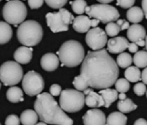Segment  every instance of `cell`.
Here are the masks:
<instances>
[{
  "label": "cell",
  "instance_id": "obj_1",
  "mask_svg": "<svg viewBox=\"0 0 147 125\" xmlns=\"http://www.w3.org/2000/svg\"><path fill=\"white\" fill-rule=\"evenodd\" d=\"M81 75L89 87L101 90L114 85L119 71L117 62L107 50L100 49L88 52L82 62Z\"/></svg>",
  "mask_w": 147,
  "mask_h": 125
},
{
  "label": "cell",
  "instance_id": "obj_2",
  "mask_svg": "<svg viewBox=\"0 0 147 125\" xmlns=\"http://www.w3.org/2000/svg\"><path fill=\"white\" fill-rule=\"evenodd\" d=\"M34 108L38 117L47 124L72 125L73 120L58 105L57 102L49 93H40L35 102Z\"/></svg>",
  "mask_w": 147,
  "mask_h": 125
},
{
  "label": "cell",
  "instance_id": "obj_3",
  "mask_svg": "<svg viewBox=\"0 0 147 125\" xmlns=\"http://www.w3.org/2000/svg\"><path fill=\"white\" fill-rule=\"evenodd\" d=\"M57 55L62 66L65 65L73 68L82 62L85 57V50L80 42L68 40L61 44L60 50L57 51Z\"/></svg>",
  "mask_w": 147,
  "mask_h": 125
},
{
  "label": "cell",
  "instance_id": "obj_4",
  "mask_svg": "<svg viewBox=\"0 0 147 125\" xmlns=\"http://www.w3.org/2000/svg\"><path fill=\"white\" fill-rule=\"evenodd\" d=\"M17 37L23 45L32 47L37 45L42 41L43 30L42 25L36 21H24L18 28Z\"/></svg>",
  "mask_w": 147,
  "mask_h": 125
},
{
  "label": "cell",
  "instance_id": "obj_5",
  "mask_svg": "<svg viewBox=\"0 0 147 125\" xmlns=\"http://www.w3.org/2000/svg\"><path fill=\"white\" fill-rule=\"evenodd\" d=\"M59 103L61 108L66 112H78L84 107L85 95L77 90L67 89L61 92Z\"/></svg>",
  "mask_w": 147,
  "mask_h": 125
},
{
  "label": "cell",
  "instance_id": "obj_6",
  "mask_svg": "<svg viewBox=\"0 0 147 125\" xmlns=\"http://www.w3.org/2000/svg\"><path fill=\"white\" fill-rule=\"evenodd\" d=\"M3 17L8 24H20L27 17V8L20 0H9L4 5Z\"/></svg>",
  "mask_w": 147,
  "mask_h": 125
},
{
  "label": "cell",
  "instance_id": "obj_7",
  "mask_svg": "<svg viewBox=\"0 0 147 125\" xmlns=\"http://www.w3.org/2000/svg\"><path fill=\"white\" fill-rule=\"evenodd\" d=\"M24 77V70L16 61H7L0 66V81L5 86L18 84Z\"/></svg>",
  "mask_w": 147,
  "mask_h": 125
},
{
  "label": "cell",
  "instance_id": "obj_8",
  "mask_svg": "<svg viewBox=\"0 0 147 125\" xmlns=\"http://www.w3.org/2000/svg\"><path fill=\"white\" fill-rule=\"evenodd\" d=\"M74 18V16L64 8L59 9L57 12H49L46 15L47 25L54 33L67 31Z\"/></svg>",
  "mask_w": 147,
  "mask_h": 125
},
{
  "label": "cell",
  "instance_id": "obj_9",
  "mask_svg": "<svg viewBox=\"0 0 147 125\" xmlns=\"http://www.w3.org/2000/svg\"><path fill=\"white\" fill-rule=\"evenodd\" d=\"M85 12L90 18H96L103 24L114 22L119 18V11L108 4H97L91 6H87Z\"/></svg>",
  "mask_w": 147,
  "mask_h": 125
},
{
  "label": "cell",
  "instance_id": "obj_10",
  "mask_svg": "<svg viewBox=\"0 0 147 125\" xmlns=\"http://www.w3.org/2000/svg\"><path fill=\"white\" fill-rule=\"evenodd\" d=\"M22 85L24 91L28 96H34L42 92L44 89V81L39 73L30 71L23 77Z\"/></svg>",
  "mask_w": 147,
  "mask_h": 125
},
{
  "label": "cell",
  "instance_id": "obj_11",
  "mask_svg": "<svg viewBox=\"0 0 147 125\" xmlns=\"http://www.w3.org/2000/svg\"><path fill=\"white\" fill-rule=\"evenodd\" d=\"M86 43L93 50L103 49L107 42V35L100 27H92L87 31Z\"/></svg>",
  "mask_w": 147,
  "mask_h": 125
},
{
  "label": "cell",
  "instance_id": "obj_12",
  "mask_svg": "<svg viewBox=\"0 0 147 125\" xmlns=\"http://www.w3.org/2000/svg\"><path fill=\"white\" fill-rule=\"evenodd\" d=\"M82 119H83V123L86 125L106 124L107 122V118L104 112L96 108L88 110Z\"/></svg>",
  "mask_w": 147,
  "mask_h": 125
},
{
  "label": "cell",
  "instance_id": "obj_13",
  "mask_svg": "<svg viewBox=\"0 0 147 125\" xmlns=\"http://www.w3.org/2000/svg\"><path fill=\"white\" fill-rule=\"evenodd\" d=\"M107 50L112 54H118L125 51L129 44L128 40L124 37H115L107 42Z\"/></svg>",
  "mask_w": 147,
  "mask_h": 125
},
{
  "label": "cell",
  "instance_id": "obj_14",
  "mask_svg": "<svg viewBox=\"0 0 147 125\" xmlns=\"http://www.w3.org/2000/svg\"><path fill=\"white\" fill-rule=\"evenodd\" d=\"M33 56V49L30 46H21L18 48L14 53L15 61L20 65H27L31 61Z\"/></svg>",
  "mask_w": 147,
  "mask_h": 125
},
{
  "label": "cell",
  "instance_id": "obj_15",
  "mask_svg": "<svg viewBox=\"0 0 147 125\" xmlns=\"http://www.w3.org/2000/svg\"><path fill=\"white\" fill-rule=\"evenodd\" d=\"M59 57L54 53H47L41 59V66L46 71H54L59 66Z\"/></svg>",
  "mask_w": 147,
  "mask_h": 125
},
{
  "label": "cell",
  "instance_id": "obj_16",
  "mask_svg": "<svg viewBox=\"0 0 147 125\" xmlns=\"http://www.w3.org/2000/svg\"><path fill=\"white\" fill-rule=\"evenodd\" d=\"M73 28L79 33L87 32L91 28V19L88 16L80 15L73 20Z\"/></svg>",
  "mask_w": 147,
  "mask_h": 125
},
{
  "label": "cell",
  "instance_id": "obj_17",
  "mask_svg": "<svg viewBox=\"0 0 147 125\" xmlns=\"http://www.w3.org/2000/svg\"><path fill=\"white\" fill-rule=\"evenodd\" d=\"M145 36V29L138 24H133L127 29V37L133 43L140 39H144Z\"/></svg>",
  "mask_w": 147,
  "mask_h": 125
},
{
  "label": "cell",
  "instance_id": "obj_18",
  "mask_svg": "<svg viewBox=\"0 0 147 125\" xmlns=\"http://www.w3.org/2000/svg\"><path fill=\"white\" fill-rule=\"evenodd\" d=\"M99 94L102 96L104 100V106L106 108H109L110 105L118 99L119 92L116 90L105 88V89H101L100 91H99Z\"/></svg>",
  "mask_w": 147,
  "mask_h": 125
},
{
  "label": "cell",
  "instance_id": "obj_19",
  "mask_svg": "<svg viewBox=\"0 0 147 125\" xmlns=\"http://www.w3.org/2000/svg\"><path fill=\"white\" fill-rule=\"evenodd\" d=\"M85 104L90 108H99L104 106V100L99 94L91 90L85 97Z\"/></svg>",
  "mask_w": 147,
  "mask_h": 125
},
{
  "label": "cell",
  "instance_id": "obj_20",
  "mask_svg": "<svg viewBox=\"0 0 147 125\" xmlns=\"http://www.w3.org/2000/svg\"><path fill=\"white\" fill-rule=\"evenodd\" d=\"M12 28L7 22L0 21V44L7 43L12 37Z\"/></svg>",
  "mask_w": 147,
  "mask_h": 125
},
{
  "label": "cell",
  "instance_id": "obj_21",
  "mask_svg": "<svg viewBox=\"0 0 147 125\" xmlns=\"http://www.w3.org/2000/svg\"><path fill=\"white\" fill-rule=\"evenodd\" d=\"M39 117L36 110L26 109L22 112L20 115V122L24 125H35L36 124Z\"/></svg>",
  "mask_w": 147,
  "mask_h": 125
},
{
  "label": "cell",
  "instance_id": "obj_22",
  "mask_svg": "<svg viewBox=\"0 0 147 125\" xmlns=\"http://www.w3.org/2000/svg\"><path fill=\"white\" fill-rule=\"evenodd\" d=\"M144 15L143 12V10L138 6L136 7H131L126 12V18L129 22L132 24H138L141 22L144 18Z\"/></svg>",
  "mask_w": 147,
  "mask_h": 125
},
{
  "label": "cell",
  "instance_id": "obj_23",
  "mask_svg": "<svg viewBox=\"0 0 147 125\" xmlns=\"http://www.w3.org/2000/svg\"><path fill=\"white\" fill-rule=\"evenodd\" d=\"M6 97L11 103H19L24 101L23 91L19 87L11 86L6 92Z\"/></svg>",
  "mask_w": 147,
  "mask_h": 125
},
{
  "label": "cell",
  "instance_id": "obj_24",
  "mask_svg": "<svg viewBox=\"0 0 147 125\" xmlns=\"http://www.w3.org/2000/svg\"><path fill=\"white\" fill-rule=\"evenodd\" d=\"M127 122V117L122 112H113L107 118L106 124H119L125 125Z\"/></svg>",
  "mask_w": 147,
  "mask_h": 125
},
{
  "label": "cell",
  "instance_id": "obj_25",
  "mask_svg": "<svg viewBox=\"0 0 147 125\" xmlns=\"http://www.w3.org/2000/svg\"><path fill=\"white\" fill-rule=\"evenodd\" d=\"M125 77L131 83H136L141 80V71L137 66H128L125 71Z\"/></svg>",
  "mask_w": 147,
  "mask_h": 125
},
{
  "label": "cell",
  "instance_id": "obj_26",
  "mask_svg": "<svg viewBox=\"0 0 147 125\" xmlns=\"http://www.w3.org/2000/svg\"><path fill=\"white\" fill-rule=\"evenodd\" d=\"M132 62L135 66L138 68H144L147 66V50H138L132 57Z\"/></svg>",
  "mask_w": 147,
  "mask_h": 125
},
{
  "label": "cell",
  "instance_id": "obj_27",
  "mask_svg": "<svg viewBox=\"0 0 147 125\" xmlns=\"http://www.w3.org/2000/svg\"><path fill=\"white\" fill-rule=\"evenodd\" d=\"M117 106L119 110L122 113H130L137 109V105L130 98H125L119 100Z\"/></svg>",
  "mask_w": 147,
  "mask_h": 125
},
{
  "label": "cell",
  "instance_id": "obj_28",
  "mask_svg": "<svg viewBox=\"0 0 147 125\" xmlns=\"http://www.w3.org/2000/svg\"><path fill=\"white\" fill-rule=\"evenodd\" d=\"M117 65L120 68H127L132 64V56L126 52H121L117 56Z\"/></svg>",
  "mask_w": 147,
  "mask_h": 125
},
{
  "label": "cell",
  "instance_id": "obj_29",
  "mask_svg": "<svg viewBox=\"0 0 147 125\" xmlns=\"http://www.w3.org/2000/svg\"><path fill=\"white\" fill-rule=\"evenodd\" d=\"M70 5L72 6V9L76 14L82 15L85 12L86 7L88 6L87 2L84 0H74L70 2Z\"/></svg>",
  "mask_w": 147,
  "mask_h": 125
},
{
  "label": "cell",
  "instance_id": "obj_30",
  "mask_svg": "<svg viewBox=\"0 0 147 125\" xmlns=\"http://www.w3.org/2000/svg\"><path fill=\"white\" fill-rule=\"evenodd\" d=\"M114 85H115L116 90L118 92H119V93H121V92L125 93L130 89V84H129V81L126 78L117 79L116 82L114 83Z\"/></svg>",
  "mask_w": 147,
  "mask_h": 125
},
{
  "label": "cell",
  "instance_id": "obj_31",
  "mask_svg": "<svg viewBox=\"0 0 147 125\" xmlns=\"http://www.w3.org/2000/svg\"><path fill=\"white\" fill-rule=\"evenodd\" d=\"M73 85L75 86L76 90H80V91H83L85 89L89 87L88 82L82 75H79L75 77V79L73 81Z\"/></svg>",
  "mask_w": 147,
  "mask_h": 125
},
{
  "label": "cell",
  "instance_id": "obj_32",
  "mask_svg": "<svg viewBox=\"0 0 147 125\" xmlns=\"http://www.w3.org/2000/svg\"><path fill=\"white\" fill-rule=\"evenodd\" d=\"M105 32L107 33V36L113 37L117 36L120 32V28H119V26L116 23H114V22H109L106 25Z\"/></svg>",
  "mask_w": 147,
  "mask_h": 125
},
{
  "label": "cell",
  "instance_id": "obj_33",
  "mask_svg": "<svg viewBox=\"0 0 147 125\" xmlns=\"http://www.w3.org/2000/svg\"><path fill=\"white\" fill-rule=\"evenodd\" d=\"M44 2L52 9H61L67 2V0H44Z\"/></svg>",
  "mask_w": 147,
  "mask_h": 125
},
{
  "label": "cell",
  "instance_id": "obj_34",
  "mask_svg": "<svg viewBox=\"0 0 147 125\" xmlns=\"http://www.w3.org/2000/svg\"><path fill=\"white\" fill-rule=\"evenodd\" d=\"M133 91L134 93L138 96H143L145 91H146V87H145V84L144 83H138V84H136L133 87Z\"/></svg>",
  "mask_w": 147,
  "mask_h": 125
},
{
  "label": "cell",
  "instance_id": "obj_35",
  "mask_svg": "<svg viewBox=\"0 0 147 125\" xmlns=\"http://www.w3.org/2000/svg\"><path fill=\"white\" fill-rule=\"evenodd\" d=\"M135 4V0H117V5L124 9H129Z\"/></svg>",
  "mask_w": 147,
  "mask_h": 125
},
{
  "label": "cell",
  "instance_id": "obj_36",
  "mask_svg": "<svg viewBox=\"0 0 147 125\" xmlns=\"http://www.w3.org/2000/svg\"><path fill=\"white\" fill-rule=\"evenodd\" d=\"M5 124L6 125H18L20 124V118H18V115H10L7 116L5 120Z\"/></svg>",
  "mask_w": 147,
  "mask_h": 125
},
{
  "label": "cell",
  "instance_id": "obj_37",
  "mask_svg": "<svg viewBox=\"0 0 147 125\" xmlns=\"http://www.w3.org/2000/svg\"><path fill=\"white\" fill-rule=\"evenodd\" d=\"M61 92V87L59 84H52L49 88V94L53 96H57Z\"/></svg>",
  "mask_w": 147,
  "mask_h": 125
},
{
  "label": "cell",
  "instance_id": "obj_38",
  "mask_svg": "<svg viewBox=\"0 0 147 125\" xmlns=\"http://www.w3.org/2000/svg\"><path fill=\"white\" fill-rule=\"evenodd\" d=\"M44 0H28V4L30 9H39L42 6Z\"/></svg>",
  "mask_w": 147,
  "mask_h": 125
},
{
  "label": "cell",
  "instance_id": "obj_39",
  "mask_svg": "<svg viewBox=\"0 0 147 125\" xmlns=\"http://www.w3.org/2000/svg\"><path fill=\"white\" fill-rule=\"evenodd\" d=\"M116 24L119 26L120 28V31H125V30H127L129 28V22L124 20V19H117L116 20Z\"/></svg>",
  "mask_w": 147,
  "mask_h": 125
},
{
  "label": "cell",
  "instance_id": "obj_40",
  "mask_svg": "<svg viewBox=\"0 0 147 125\" xmlns=\"http://www.w3.org/2000/svg\"><path fill=\"white\" fill-rule=\"evenodd\" d=\"M138 46L135 43H129L128 44V46H127V49L129 50V51L130 52H131V53H135V52H137L138 51Z\"/></svg>",
  "mask_w": 147,
  "mask_h": 125
},
{
  "label": "cell",
  "instance_id": "obj_41",
  "mask_svg": "<svg viewBox=\"0 0 147 125\" xmlns=\"http://www.w3.org/2000/svg\"><path fill=\"white\" fill-rule=\"evenodd\" d=\"M141 80L144 84H147V66L144 67V70L141 72Z\"/></svg>",
  "mask_w": 147,
  "mask_h": 125
},
{
  "label": "cell",
  "instance_id": "obj_42",
  "mask_svg": "<svg viewBox=\"0 0 147 125\" xmlns=\"http://www.w3.org/2000/svg\"><path fill=\"white\" fill-rule=\"evenodd\" d=\"M141 5H142V10L144 12V15L145 17V18L147 19V0H142L141 2Z\"/></svg>",
  "mask_w": 147,
  "mask_h": 125
},
{
  "label": "cell",
  "instance_id": "obj_43",
  "mask_svg": "<svg viewBox=\"0 0 147 125\" xmlns=\"http://www.w3.org/2000/svg\"><path fill=\"white\" fill-rule=\"evenodd\" d=\"M134 124L135 125H147V121L144 118H138V120H136L134 122Z\"/></svg>",
  "mask_w": 147,
  "mask_h": 125
},
{
  "label": "cell",
  "instance_id": "obj_44",
  "mask_svg": "<svg viewBox=\"0 0 147 125\" xmlns=\"http://www.w3.org/2000/svg\"><path fill=\"white\" fill-rule=\"evenodd\" d=\"M99 24H100V20H98V19H96V18L91 19V28H92V27H96V26H98Z\"/></svg>",
  "mask_w": 147,
  "mask_h": 125
},
{
  "label": "cell",
  "instance_id": "obj_45",
  "mask_svg": "<svg viewBox=\"0 0 147 125\" xmlns=\"http://www.w3.org/2000/svg\"><path fill=\"white\" fill-rule=\"evenodd\" d=\"M135 43H136L138 46H144V45H145V41H144V39H140V40L136 41Z\"/></svg>",
  "mask_w": 147,
  "mask_h": 125
},
{
  "label": "cell",
  "instance_id": "obj_46",
  "mask_svg": "<svg viewBox=\"0 0 147 125\" xmlns=\"http://www.w3.org/2000/svg\"><path fill=\"white\" fill-rule=\"evenodd\" d=\"M118 98H119L120 100H122V99H125V98H126V95H125V93H123V92L119 93V94L118 95Z\"/></svg>",
  "mask_w": 147,
  "mask_h": 125
},
{
  "label": "cell",
  "instance_id": "obj_47",
  "mask_svg": "<svg viewBox=\"0 0 147 125\" xmlns=\"http://www.w3.org/2000/svg\"><path fill=\"white\" fill-rule=\"evenodd\" d=\"M97 1L101 3V4H109V3L113 2V0H97Z\"/></svg>",
  "mask_w": 147,
  "mask_h": 125
},
{
  "label": "cell",
  "instance_id": "obj_48",
  "mask_svg": "<svg viewBox=\"0 0 147 125\" xmlns=\"http://www.w3.org/2000/svg\"><path fill=\"white\" fill-rule=\"evenodd\" d=\"M91 90H92L91 88L88 87L87 89H85V90H83V94H84V95H88V93H89V92H90Z\"/></svg>",
  "mask_w": 147,
  "mask_h": 125
},
{
  "label": "cell",
  "instance_id": "obj_49",
  "mask_svg": "<svg viewBox=\"0 0 147 125\" xmlns=\"http://www.w3.org/2000/svg\"><path fill=\"white\" fill-rule=\"evenodd\" d=\"M36 124H40V125H42H42H46L47 123L42 121V122H36Z\"/></svg>",
  "mask_w": 147,
  "mask_h": 125
},
{
  "label": "cell",
  "instance_id": "obj_50",
  "mask_svg": "<svg viewBox=\"0 0 147 125\" xmlns=\"http://www.w3.org/2000/svg\"><path fill=\"white\" fill-rule=\"evenodd\" d=\"M144 38H145V40H144V41H145V49H146V50H147V35L145 36Z\"/></svg>",
  "mask_w": 147,
  "mask_h": 125
},
{
  "label": "cell",
  "instance_id": "obj_51",
  "mask_svg": "<svg viewBox=\"0 0 147 125\" xmlns=\"http://www.w3.org/2000/svg\"><path fill=\"white\" fill-rule=\"evenodd\" d=\"M145 92H146V97H147V90H146V91H145Z\"/></svg>",
  "mask_w": 147,
  "mask_h": 125
},
{
  "label": "cell",
  "instance_id": "obj_52",
  "mask_svg": "<svg viewBox=\"0 0 147 125\" xmlns=\"http://www.w3.org/2000/svg\"><path fill=\"white\" fill-rule=\"evenodd\" d=\"M0 89H1V83H0Z\"/></svg>",
  "mask_w": 147,
  "mask_h": 125
},
{
  "label": "cell",
  "instance_id": "obj_53",
  "mask_svg": "<svg viewBox=\"0 0 147 125\" xmlns=\"http://www.w3.org/2000/svg\"><path fill=\"white\" fill-rule=\"evenodd\" d=\"M6 1H9V0H6Z\"/></svg>",
  "mask_w": 147,
  "mask_h": 125
},
{
  "label": "cell",
  "instance_id": "obj_54",
  "mask_svg": "<svg viewBox=\"0 0 147 125\" xmlns=\"http://www.w3.org/2000/svg\"><path fill=\"white\" fill-rule=\"evenodd\" d=\"M0 1H2V0H0Z\"/></svg>",
  "mask_w": 147,
  "mask_h": 125
}]
</instances>
